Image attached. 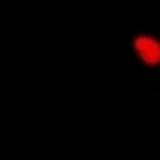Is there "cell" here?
<instances>
[{"label": "cell", "instance_id": "cell-1", "mask_svg": "<svg viewBox=\"0 0 160 160\" xmlns=\"http://www.w3.org/2000/svg\"><path fill=\"white\" fill-rule=\"evenodd\" d=\"M134 50L143 60V65H148V67L160 65V41L158 38H153V36H136L134 38Z\"/></svg>", "mask_w": 160, "mask_h": 160}]
</instances>
